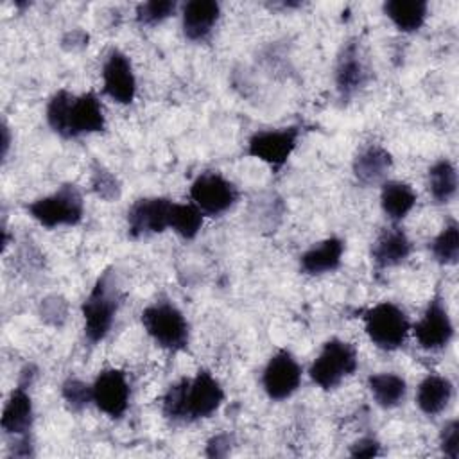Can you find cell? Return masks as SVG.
<instances>
[{
	"label": "cell",
	"instance_id": "f1b7e54d",
	"mask_svg": "<svg viewBox=\"0 0 459 459\" xmlns=\"http://www.w3.org/2000/svg\"><path fill=\"white\" fill-rule=\"evenodd\" d=\"M61 398L65 402V407L70 412L79 414L90 403H93L91 384H86L84 380H81L77 377H66L65 382L61 384Z\"/></svg>",
	"mask_w": 459,
	"mask_h": 459
},
{
	"label": "cell",
	"instance_id": "e575fe53",
	"mask_svg": "<svg viewBox=\"0 0 459 459\" xmlns=\"http://www.w3.org/2000/svg\"><path fill=\"white\" fill-rule=\"evenodd\" d=\"M61 45L66 47V50H77V48H82L88 45V34L84 30H79V29H74V30H68L63 39H61Z\"/></svg>",
	"mask_w": 459,
	"mask_h": 459
},
{
	"label": "cell",
	"instance_id": "4fadbf2b",
	"mask_svg": "<svg viewBox=\"0 0 459 459\" xmlns=\"http://www.w3.org/2000/svg\"><path fill=\"white\" fill-rule=\"evenodd\" d=\"M93 405L111 420H120L129 409L131 387L120 368H104L91 382Z\"/></svg>",
	"mask_w": 459,
	"mask_h": 459
},
{
	"label": "cell",
	"instance_id": "ac0fdd59",
	"mask_svg": "<svg viewBox=\"0 0 459 459\" xmlns=\"http://www.w3.org/2000/svg\"><path fill=\"white\" fill-rule=\"evenodd\" d=\"M221 18V4L215 0H190L181 7V29L188 41H204Z\"/></svg>",
	"mask_w": 459,
	"mask_h": 459
},
{
	"label": "cell",
	"instance_id": "9c48e42d",
	"mask_svg": "<svg viewBox=\"0 0 459 459\" xmlns=\"http://www.w3.org/2000/svg\"><path fill=\"white\" fill-rule=\"evenodd\" d=\"M188 195L204 215L219 217L238 201V188L219 170H204L190 183Z\"/></svg>",
	"mask_w": 459,
	"mask_h": 459
},
{
	"label": "cell",
	"instance_id": "484cf974",
	"mask_svg": "<svg viewBox=\"0 0 459 459\" xmlns=\"http://www.w3.org/2000/svg\"><path fill=\"white\" fill-rule=\"evenodd\" d=\"M434 260L441 265H455L459 260V224L455 219L441 228V231L429 242Z\"/></svg>",
	"mask_w": 459,
	"mask_h": 459
},
{
	"label": "cell",
	"instance_id": "d6986e66",
	"mask_svg": "<svg viewBox=\"0 0 459 459\" xmlns=\"http://www.w3.org/2000/svg\"><path fill=\"white\" fill-rule=\"evenodd\" d=\"M393 169L391 152L378 145L368 143L364 145L353 158L351 170L355 179L364 186H380L387 181V174Z\"/></svg>",
	"mask_w": 459,
	"mask_h": 459
},
{
	"label": "cell",
	"instance_id": "1f68e13d",
	"mask_svg": "<svg viewBox=\"0 0 459 459\" xmlns=\"http://www.w3.org/2000/svg\"><path fill=\"white\" fill-rule=\"evenodd\" d=\"M66 308H68V305L61 296H48V298L41 299L39 314L45 323L61 326L63 321L66 319Z\"/></svg>",
	"mask_w": 459,
	"mask_h": 459
},
{
	"label": "cell",
	"instance_id": "f546056e",
	"mask_svg": "<svg viewBox=\"0 0 459 459\" xmlns=\"http://www.w3.org/2000/svg\"><path fill=\"white\" fill-rule=\"evenodd\" d=\"M178 2L174 0H151V2H142L134 9V20L142 27H154L172 14H176Z\"/></svg>",
	"mask_w": 459,
	"mask_h": 459
},
{
	"label": "cell",
	"instance_id": "30bf717a",
	"mask_svg": "<svg viewBox=\"0 0 459 459\" xmlns=\"http://www.w3.org/2000/svg\"><path fill=\"white\" fill-rule=\"evenodd\" d=\"M301 136L299 126L262 129L249 136L246 154L256 158L278 172L292 156Z\"/></svg>",
	"mask_w": 459,
	"mask_h": 459
},
{
	"label": "cell",
	"instance_id": "e0dca14e",
	"mask_svg": "<svg viewBox=\"0 0 459 459\" xmlns=\"http://www.w3.org/2000/svg\"><path fill=\"white\" fill-rule=\"evenodd\" d=\"M32 423H34V407H32L29 385L18 382L16 387L9 393L2 411V420H0L2 430L13 437H23V436H30Z\"/></svg>",
	"mask_w": 459,
	"mask_h": 459
},
{
	"label": "cell",
	"instance_id": "4316f807",
	"mask_svg": "<svg viewBox=\"0 0 459 459\" xmlns=\"http://www.w3.org/2000/svg\"><path fill=\"white\" fill-rule=\"evenodd\" d=\"M204 222V213L190 201V203H176L172 206L170 215V230L181 237L183 240H194Z\"/></svg>",
	"mask_w": 459,
	"mask_h": 459
},
{
	"label": "cell",
	"instance_id": "44dd1931",
	"mask_svg": "<svg viewBox=\"0 0 459 459\" xmlns=\"http://www.w3.org/2000/svg\"><path fill=\"white\" fill-rule=\"evenodd\" d=\"M454 396V384L450 378L429 373L416 387V405L427 416L441 414Z\"/></svg>",
	"mask_w": 459,
	"mask_h": 459
},
{
	"label": "cell",
	"instance_id": "2e32d148",
	"mask_svg": "<svg viewBox=\"0 0 459 459\" xmlns=\"http://www.w3.org/2000/svg\"><path fill=\"white\" fill-rule=\"evenodd\" d=\"M412 253V242L405 230L391 222L377 235L375 242L371 244V262L375 271H385L391 267L402 265Z\"/></svg>",
	"mask_w": 459,
	"mask_h": 459
},
{
	"label": "cell",
	"instance_id": "603a6c76",
	"mask_svg": "<svg viewBox=\"0 0 459 459\" xmlns=\"http://www.w3.org/2000/svg\"><path fill=\"white\" fill-rule=\"evenodd\" d=\"M382 13L403 34L420 30L429 16L425 0H387L382 4Z\"/></svg>",
	"mask_w": 459,
	"mask_h": 459
},
{
	"label": "cell",
	"instance_id": "7a4b0ae2",
	"mask_svg": "<svg viewBox=\"0 0 459 459\" xmlns=\"http://www.w3.org/2000/svg\"><path fill=\"white\" fill-rule=\"evenodd\" d=\"M45 118L48 127L66 140L106 129L104 108L93 90L81 95H74L66 88L57 90L47 102Z\"/></svg>",
	"mask_w": 459,
	"mask_h": 459
},
{
	"label": "cell",
	"instance_id": "cb8c5ba5",
	"mask_svg": "<svg viewBox=\"0 0 459 459\" xmlns=\"http://www.w3.org/2000/svg\"><path fill=\"white\" fill-rule=\"evenodd\" d=\"M366 384L373 402L382 409H394L400 403H403L407 396L405 378L393 371L373 373L368 377Z\"/></svg>",
	"mask_w": 459,
	"mask_h": 459
},
{
	"label": "cell",
	"instance_id": "3957f363",
	"mask_svg": "<svg viewBox=\"0 0 459 459\" xmlns=\"http://www.w3.org/2000/svg\"><path fill=\"white\" fill-rule=\"evenodd\" d=\"M120 307V289L113 269H106L95 280L90 294L81 305L84 337L91 344L102 342L113 328Z\"/></svg>",
	"mask_w": 459,
	"mask_h": 459
},
{
	"label": "cell",
	"instance_id": "52a82bcc",
	"mask_svg": "<svg viewBox=\"0 0 459 459\" xmlns=\"http://www.w3.org/2000/svg\"><path fill=\"white\" fill-rule=\"evenodd\" d=\"M368 339L384 351L400 350L411 332L407 312L394 301H380L362 314Z\"/></svg>",
	"mask_w": 459,
	"mask_h": 459
},
{
	"label": "cell",
	"instance_id": "7c38bea8",
	"mask_svg": "<svg viewBox=\"0 0 459 459\" xmlns=\"http://www.w3.org/2000/svg\"><path fill=\"white\" fill-rule=\"evenodd\" d=\"M172 206L174 201L163 195L136 199L127 210V235L133 240H140L170 230Z\"/></svg>",
	"mask_w": 459,
	"mask_h": 459
},
{
	"label": "cell",
	"instance_id": "d6a6232c",
	"mask_svg": "<svg viewBox=\"0 0 459 459\" xmlns=\"http://www.w3.org/2000/svg\"><path fill=\"white\" fill-rule=\"evenodd\" d=\"M382 454V445L377 437L373 436H364L359 437L357 441L351 443L350 446V455L351 457H377Z\"/></svg>",
	"mask_w": 459,
	"mask_h": 459
},
{
	"label": "cell",
	"instance_id": "7402d4cb",
	"mask_svg": "<svg viewBox=\"0 0 459 459\" xmlns=\"http://www.w3.org/2000/svg\"><path fill=\"white\" fill-rule=\"evenodd\" d=\"M418 194L414 188L398 179H387L380 185V208L391 222L403 221L416 206Z\"/></svg>",
	"mask_w": 459,
	"mask_h": 459
},
{
	"label": "cell",
	"instance_id": "6da1fadb",
	"mask_svg": "<svg viewBox=\"0 0 459 459\" xmlns=\"http://www.w3.org/2000/svg\"><path fill=\"white\" fill-rule=\"evenodd\" d=\"M224 402V389L206 368L194 377L170 384L161 396V414L172 423H194L212 418Z\"/></svg>",
	"mask_w": 459,
	"mask_h": 459
},
{
	"label": "cell",
	"instance_id": "9a60e30c",
	"mask_svg": "<svg viewBox=\"0 0 459 459\" xmlns=\"http://www.w3.org/2000/svg\"><path fill=\"white\" fill-rule=\"evenodd\" d=\"M102 91L113 102L127 106L136 97V75L133 63L120 48H109L102 63Z\"/></svg>",
	"mask_w": 459,
	"mask_h": 459
},
{
	"label": "cell",
	"instance_id": "ffe728a7",
	"mask_svg": "<svg viewBox=\"0 0 459 459\" xmlns=\"http://www.w3.org/2000/svg\"><path fill=\"white\" fill-rule=\"evenodd\" d=\"M344 255V240L328 237L310 246L299 255V271L307 276H321L341 267Z\"/></svg>",
	"mask_w": 459,
	"mask_h": 459
},
{
	"label": "cell",
	"instance_id": "5b68a950",
	"mask_svg": "<svg viewBox=\"0 0 459 459\" xmlns=\"http://www.w3.org/2000/svg\"><path fill=\"white\" fill-rule=\"evenodd\" d=\"M25 212L47 230L77 226L84 217V199L75 183H63L52 194L27 203Z\"/></svg>",
	"mask_w": 459,
	"mask_h": 459
},
{
	"label": "cell",
	"instance_id": "5bb4252c",
	"mask_svg": "<svg viewBox=\"0 0 459 459\" xmlns=\"http://www.w3.org/2000/svg\"><path fill=\"white\" fill-rule=\"evenodd\" d=\"M371 79V72L360 54L359 41L355 38L348 39L341 52L337 54L335 70H333V81L339 93V99L348 102L353 99Z\"/></svg>",
	"mask_w": 459,
	"mask_h": 459
},
{
	"label": "cell",
	"instance_id": "d590c367",
	"mask_svg": "<svg viewBox=\"0 0 459 459\" xmlns=\"http://www.w3.org/2000/svg\"><path fill=\"white\" fill-rule=\"evenodd\" d=\"M9 147H11V131H9V126L4 120L2 122V160H7Z\"/></svg>",
	"mask_w": 459,
	"mask_h": 459
},
{
	"label": "cell",
	"instance_id": "277c9868",
	"mask_svg": "<svg viewBox=\"0 0 459 459\" xmlns=\"http://www.w3.org/2000/svg\"><path fill=\"white\" fill-rule=\"evenodd\" d=\"M145 333L167 351H185L190 344V325L170 299H156L140 316Z\"/></svg>",
	"mask_w": 459,
	"mask_h": 459
},
{
	"label": "cell",
	"instance_id": "8fae6325",
	"mask_svg": "<svg viewBox=\"0 0 459 459\" xmlns=\"http://www.w3.org/2000/svg\"><path fill=\"white\" fill-rule=\"evenodd\" d=\"M303 369L298 359L287 350H276L262 371V387L269 400L283 402L290 398L301 385Z\"/></svg>",
	"mask_w": 459,
	"mask_h": 459
},
{
	"label": "cell",
	"instance_id": "ba28073f",
	"mask_svg": "<svg viewBox=\"0 0 459 459\" xmlns=\"http://www.w3.org/2000/svg\"><path fill=\"white\" fill-rule=\"evenodd\" d=\"M411 332L418 346L427 351H439L452 342L455 333L454 321L439 289L429 299L421 317L411 325Z\"/></svg>",
	"mask_w": 459,
	"mask_h": 459
},
{
	"label": "cell",
	"instance_id": "8992f818",
	"mask_svg": "<svg viewBox=\"0 0 459 459\" xmlns=\"http://www.w3.org/2000/svg\"><path fill=\"white\" fill-rule=\"evenodd\" d=\"M359 368L357 348L339 337H330L323 342L319 353L308 368L310 380L323 391H332L351 377Z\"/></svg>",
	"mask_w": 459,
	"mask_h": 459
},
{
	"label": "cell",
	"instance_id": "836d02e7",
	"mask_svg": "<svg viewBox=\"0 0 459 459\" xmlns=\"http://www.w3.org/2000/svg\"><path fill=\"white\" fill-rule=\"evenodd\" d=\"M231 445L233 436L230 432H219L208 439L204 454L208 457H226L231 452Z\"/></svg>",
	"mask_w": 459,
	"mask_h": 459
},
{
	"label": "cell",
	"instance_id": "d4e9b609",
	"mask_svg": "<svg viewBox=\"0 0 459 459\" xmlns=\"http://www.w3.org/2000/svg\"><path fill=\"white\" fill-rule=\"evenodd\" d=\"M457 169L448 158L436 160L427 170V190L434 203L446 204L457 194Z\"/></svg>",
	"mask_w": 459,
	"mask_h": 459
},
{
	"label": "cell",
	"instance_id": "83f0119b",
	"mask_svg": "<svg viewBox=\"0 0 459 459\" xmlns=\"http://www.w3.org/2000/svg\"><path fill=\"white\" fill-rule=\"evenodd\" d=\"M90 185H91L93 194L106 203L117 201L122 195V183L118 181V178L109 169H106L102 163H99L95 160L91 161Z\"/></svg>",
	"mask_w": 459,
	"mask_h": 459
},
{
	"label": "cell",
	"instance_id": "4dcf8cb0",
	"mask_svg": "<svg viewBox=\"0 0 459 459\" xmlns=\"http://www.w3.org/2000/svg\"><path fill=\"white\" fill-rule=\"evenodd\" d=\"M439 450L448 459H459V420L445 421L439 430Z\"/></svg>",
	"mask_w": 459,
	"mask_h": 459
}]
</instances>
